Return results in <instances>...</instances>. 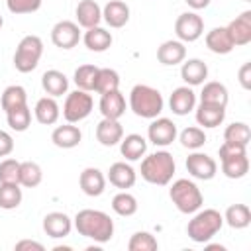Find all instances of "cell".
Wrapping results in <instances>:
<instances>
[{
	"instance_id": "6da1fadb",
	"label": "cell",
	"mask_w": 251,
	"mask_h": 251,
	"mask_svg": "<svg viewBox=\"0 0 251 251\" xmlns=\"http://www.w3.org/2000/svg\"><path fill=\"white\" fill-rule=\"evenodd\" d=\"M73 226L78 231V235L88 237V239H94L98 243H106L114 235V222L102 210H92V208L80 210L75 216Z\"/></svg>"
},
{
	"instance_id": "7a4b0ae2",
	"label": "cell",
	"mask_w": 251,
	"mask_h": 251,
	"mask_svg": "<svg viewBox=\"0 0 251 251\" xmlns=\"http://www.w3.org/2000/svg\"><path fill=\"white\" fill-rule=\"evenodd\" d=\"M165 100L161 92L149 84H135L129 92V108L135 116L153 120L163 112Z\"/></svg>"
},
{
	"instance_id": "3957f363",
	"label": "cell",
	"mask_w": 251,
	"mask_h": 251,
	"mask_svg": "<svg viewBox=\"0 0 251 251\" xmlns=\"http://www.w3.org/2000/svg\"><path fill=\"white\" fill-rule=\"evenodd\" d=\"M175 159L169 151H155L147 157H143L141 161V176L157 186H165L171 182L173 175H175Z\"/></svg>"
},
{
	"instance_id": "277c9868",
	"label": "cell",
	"mask_w": 251,
	"mask_h": 251,
	"mask_svg": "<svg viewBox=\"0 0 251 251\" xmlns=\"http://www.w3.org/2000/svg\"><path fill=\"white\" fill-rule=\"evenodd\" d=\"M222 226H224V216L214 208H206L194 212L192 220L186 226V233L194 243H206L222 229Z\"/></svg>"
},
{
	"instance_id": "5b68a950",
	"label": "cell",
	"mask_w": 251,
	"mask_h": 251,
	"mask_svg": "<svg viewBox=\"0 0 251 251\" xmlns=\"http://www.w3.org/2000/svg\"><path fill=\"white\" fill-rule=\"evenodd\" d=\"M169 196H171L173 204L176 206V210L182 214H194L204 204V196H202L200 188L196 186V182H192L188 178L175 180L169 188Z\"/></svg>"
},
{
	"instance_id": "8992f818",
	"label": "cell",
	"mask_w": 251,
	"mask_h": 251,
	"mask_svg": "<svg viewBox=\"0 0 251 251\" xmlns=\"http://www.w3.org/2000/svg\"><path fill=\"white\" fill-rule=\"evenodd\" d=\"M43 55V41L37 35H25L20 39L14 53V67L20 73H31Z\"/></svg>"
},
{
	"instance_id": "52a82bcc",
	"label": "cell",
	"mask_w": 251,
	"mask_h": 251,
	"mask_svg": "<svg viewBox=\"0 0 251 251\" xmlns=\"http://www.w3.org/2000/svg\"><path fill=\"white\" fill-rule=\"evenodd\" d=\"M92 106H94L92 96H90L86 90L76 88L75 92H69L67 98H65V104H63V118H65L69 124H78V122H82L84 118L90 116Z\"/></svg>"
},
{
	"instance_id": "ba28073f",
	"label": "cell",
	"mask_w": 251,
	"mask_h": 251,
	"mask_svg": "<svg viewBox=\"0 0 251 251\" xmlns=\"http://www.w3.org/2000/svg\"><path fill=\"white\" fill-rule=\"evenodd\" d=\"M175 33H176L178 41L192 43V41L200 39L204 33V20L196 12H184L175 22Z\"/></svg>"
},
{
	"instance_id": "9c48e42d",
	"label": "cell",
	"mask_w": 251,
	"mask_h": 251,
	"mask_svg": "<svg viewBox=\"0 0 251 251\" xmlns=\"http://www.w3.org/2000/svg\"><path fill=\"white\" fill-rule=\"evenodd\" d=\"M176 124L169 118H153V122L147 127V137L157 147H167L176 139Z\"/></svg>"
},
{
	"instance_id": "30bf717a",
	"label": "cell",
	"mask_w": 251,
	"mask_h": 251,
	"mask_svg": "<svg viewBox=\"0 0 251 251\" xmlns=\"http://www.w3.org/2000/svg\"><path fill=\"white\" fill-rule=\"evenodd\" d=\"M186 171L198 180H212L218 173V163L210 155L200 153L196 149L186 157Z\"/></svg>"
},
{
	"instance_id": "8fae6325",
	"label": "cell",
	"mask_w": 251,
	"mask_h": 251,
	"mask_svg": "<svg viewBox=\"0 0 251 251\" xmlns=\"http://www.w3.org/2000/svg\"><path fill=\"white\" fill-rule=\"evenodd\" d=\"M51 41L59 49H73L80 41V29L78 24L71 20H61L51 29Z\"/></svg>"
},
{
	"instance_id": "7c38bea8",
	"label": "cell",
	"mask_w": 251,
	"mask_h": 251,
	"mask_svg": "<svg viewBox=\"0 0 251 251\" xmlns=\"http://www.w3.org/2000/svg\"><path fill=\"white\" fill-rule=\"evenodd\" d=\"M169 108L176 116H186L188 112H192L196 108V92L192 90V86L184 84L175 88L169 98Z\"/></svg>"
},
{
	"instance_id": "4fadbf2b",
	"label": "cell",
	"mask_w": 251,
	"mask_h": 251,
	"mask_svg": "<svg viewBox=\"0 0 251 251\" xmlns=\"http://www.w3.org/2000/svg\"><path fill=\"white\" fill-rule=\"evenodd\" d=\"M73 220L65 212H49L43 218V231L53 239H63L71 233Z\"/></svg>"
},
{
	"instance_id": "5bb4252c",
	"label": "cell",
	"mask_w": 251,
	"mask_h": 251,
	"mask_svg": "<svg viewBox=\"0 0 251 251\" xmlns=\"http://www.w3.org/2000/svg\"><path fill=\"white\" fill-rule=\"evenodd\" d=\"M233 45H247L251 41V10H245L241 12L235 20H231L227 25H226Z\"/></svg>"
},
{
	"instance_id": "9a60e30c",
	"label": "cell",
	"mask_w": 251,
	"mask_h": 251,
	"mask_svg": "<svg viewBox=\"0 0 251 251\" xmlns=\"http://www.w3.org/2000/svg\"><path fill=\"white\" fill-rule=\"evenodd\" d=\"M78 184H80V190L86 194V196H100L104 190H106V176L102 175L100 169L96 167H86L80 176H78Z\"/></svg>"
},
{
	"instance_id": "2e32d148",
	"label": "cell",
	"mask_w": 251,
	"mask_h": 251,
	"mask_svg": "<svg viewBox=\"0 0 251 251\" xmlns=\"http://www.w3.org/2000/svg\"><path fill=\"white\" fill-rule=\"evenodd\" d=\"M100 114L110 120H120L126 114V98L118 90H110L106 94H100Z\"/></svg>"
},
{
	"instance_id": "e0dca14e",
	"label": "cell",
	"mask_w": 251,
	"mask_h": 251,
	"mask_svg": "<svg viewBox=\"0 0 251 251\" xmlns=\"http://www.w3.org/2000/svg\"><path fill=\"white\" fill-rule=\"evenodd\" d=\"M124 137V127L118 120H110V118H102L96 126V139L100 141V145L104 147H114L122 141Z\"/></svg>"
},
{
	"instance_id": "ac0fdd59",
	"label": "cell",
	"mask_w": 251,
	"mask_h": 251,
	"mask_svg": "<svg viewBox=\"0 0 251 251\" xmlns=\"http://www.w3.org/2000/svg\"><path fill=\"white\" fill-rule=\"evenodd\" d=\"M135 178H137L135 169L131 165L124 163V161H118V163L110 165V169H108V180H110V184H114L120 190L131 188L135 184Z\"/></svg>"
},
{
	"instance_id": "d6986e66",
	"label": "cell",
	"mask_w": 251,
	"mask_h": 251,
	"mask_svg": "<svg viewBox=\"0 0 251 251\" xmlns=\"http://www.w3.org/2000/svg\"><path fill=\"white\" fill-rule=\"evenodd\" d=\"M186 59V47L182 41L178 39H169V41H163L161 47L157 49V61L161 65H167V67H173V65H178Z\"/></svg>"
},
{
	"instance_id": "ffe728a7",
	"label": "cell",
	"mask_w": 251,
	"mask_h": 251,
	"mask_svg": "<svg viewBox=\"0 0 251 251\" xmlns=\"http://www.w3.org/2000/svg\"><path fill=\"white\" fill-rule=\"evenodd\" d=\"M102 20L110 27H124L129 22V6L124 0H110L102 8Z\"/></svg>"
},
{
	"instance_id": "44dd1931",
	"label": "cell",
	"mask_w": 251,
	"mask_h": 251,
	"mask_svg": "<svg viewBox=\"0 0 251 251\" xmlns=\"http://www.w3.org/2000/svg\"><path fill=\"white\" fill-rule=\"evenodd\" d=\"M75 14H76V24L84 29L100 25V22H102V8L94 0H80L76 4Z\"/></svg>"
},
{
	"instance_id": "7402d4cb",
	"label": "cell",
	"mask_w": 251,
	"mask_h": 251,
	"mask_svg": "<svg viewBox=\"0 0 251 251\" xmlns=\"http://www.w3.org/2000/svg\"><path fill=\"white\" fill-rule=\"evenodd\" d=\"M206 47L216 53V55H227L233 51V41L226 29V25H220V27H214L206 33Z\"/></svg>"
},
{
	"instance_id": "603a6c76",
	"label": "cell",
	"mask_w": 251,
	"mask_h": 251,
	"mask_svg": "<svg viewBox=\"0 0 251 251\" xmlns=\"http://www.w3.org/2000/svg\"><path fill=\"white\" fill-rule=\"evenodd\" d=\"M180 78L188 86L204 84V80L208 78V65L202 59H188L180 67Z\"/></svg>"
},
{
	"instance_id": "cb8c5ba5",
	"label": "cell",
	"mask_w": 251,
	"mask_h": 251,
	"mask_svg": "<svg viewBox=\"0 0 251 251\" xmlns=\"http://www.w3.org/2000/svg\"><path fill=\"white\" fill-rule=\"evenodd\" d=\"M33 114H35V120L43 126H53L57 124L59 116H61V108L57 104V100L53 96H43L35 102V108H33Z\"/></svg>"
},
{
	"instance_id": "d4e9b609",
	"label": "cell",
	"mask_w": 251,
	"mask_h": 251,
	"mask_svg": "<svg viewBox=\"0 0 251 251\" xmlns=\"http://www.w3.org/2000/svg\"><path fill=\"white\" fill-rule=\"evenodd\" d=\"M80 139H82L80 129L75 124H69V122L65 126H57L51 133V141L61 149H73L80 143Z\"/></svg>"
},
{
	"instance_id": "484cf974",
	"label": "cell",
	"mask_w": 251,
	"mask_h": 251,
	"mask_svg": "<svg viewBox=\"0 0 251 251\" xmlns=\"http://www.w3.org/2000/svg\"><path fill=\"white\" fill-rule=\"evenodd\" d=\"M226 118V106L204 104L200 102L196 108V122L202 127H218Z\"/></svg>"
},
{
	"instance_id": "4316f807",
	"label": "cell",
	"mask_w": 251,
	"mask_h": 251,
	"mask_svg": "<svg viewBox=\"0 0 251 251\" xmlns=\"http://www.w3.org/2000/svg\"><path fill=\"white\" fill-rule=\"evenodd\" d=\"M41 86L43 90L47 92V96H63L67 94V88H69V78L65 76V73L57 71V69H49L43 73L41 76Z\"/></svg>"
},
{
	"instance_id": "83f0119b",
	"label": "cell",
	"mask_w": 251,
	"mask_h": 251,
	"mask_svg": "<svg viewBox=\"0 0 251 251\" xmlns=\"http://www.w3.org/2000/svg\"><path fill=\"white\" fill-rule=\"evenodd\" d=\"M82 41H84V45H86L90 51L102 53V51L110 49V45H112V33H110L108 29L100 27V25H94V27H88V29L84 31Z\"/></svg>"
},
{
	"instance_id": "f1b7e54d",
	"label": "cell",
	"mask_w": 251,
	"mask_h": 251,
	"mask_svg": "<svg viewBox=\"0 0 251 251\" xmlns=\"http://www.w3.org/2000/svg\"><path fill=\"white\" fill-rule=\"evenodd\" d=\"M120 151L127 161H139L147 151V141L139 133H129V135L122 137Z\"/></svg>"
},
{
	"instance_id": "f546056e",
	"label": "cell",
	"mask_w": 251,
	"mask_h": 251,
	"mask_svg": "<svg viewBox=\"0 0 251 251\" xmlns=\"http://www.w3.org/2000/svg\"><path fill=\"white\" fill-rule=\"evenodd\" d=\"M220 161H222V173L227 178H243L249 173V157H247V153L229 155V157H224Z\"/></svg>"
},
{
	"instance_id": "4dcf8cb0",
	"label": "cell",
	"mask_w": 251,
	"mask_h": 251,
	"mask_svg": "<svg viewBox=\"0 0 251 251\" xmlns=\"http://www.w3.org/2000/svg\"><path fill=\"white\" fill-rule=\"evenodd\" d=\"M227 100H229V94H227V88H226L222 82L212 80V82H206V84L202 86L200 102H204V104L227 106Z\"/></svg>"
},
{
	"instance_id": "1f68e13d",
	"label": "cell",
	"mask_w": 251,
	"mask_h": 251,
	"mask_svg": "<svg viewBox=\"0 0 251 251\" xmlns=\"http://www.w3.org/2000/svg\"><path fill=\"white\" fill-rule=\"evenodd\" d=\"M224 222L233 227V229H243L251 224V210L247 204H231L226 214H224Z\"/></svg>"
},
{
	"instance_id": "d6a6232c",
	"label": "cell",
	"mask_w": 251,
	"mask_h": 251,
	"mask_svg": "<svg viewBox=\"0 0 251 251\" xmlns=\"http://www.w3.org/2000/svg\"><path fill=\"white\" fill-rule=\"evenodd\" d=\"M25 104H27V94H25V88L20 86V84H12V86H8V88L2 92L0 106H2L4 112L16 110V108L25 106Z\"/></svg>"
},
{
	"instance_id": "836d02e7",
	"label": "cell",
	"mask_w": 251,
	"mask_h": 251,
	"mask_svg": "<svg viewBox=\"0 0 251 251\" xmlns=\"http://www.w3.org/2000/svg\"><path fill=\"white\" fill-rule=\"evenodd\" d=\"M22 188L18 182H0V208L14 210L22 204Z\"/></svg>"
},
{
	"instance_id": "e575fe53",
	"label": "cell",
	"mask_w": 251,
	"mask_h": 251,
	"mask_svg": "<svg viewBox=\"0 0 251 251\" xmlns=\"http://www.w3.org/2000/svg\"><path fill=\"white\" fill-rule=\"evenodd\" d=\"M43 178V171L37 163L33 161H24L20 163V176H18V182L20 186H25V188H35Z\"/></svg>"
},
{
	"instance_id": "d590c367",
	"label": "cell",
	"mask_w": 251,
	"mask_h": 251,
	"mask_svg": "<svg viewBox=\"0 0 251 251\" xmlns=\"http://www.w3.org/2000/svg\"><path fill=\"white\" fill-rule=\"evenodd\" d=\"M112 210L118 216L129 218V216H133L137 212V198L133 194H129L127 190H122L112 198Z\"/></svg>"
},
{
	"instance_id": "8d00e7d4",
	"label": "cell",
	"mask_w": 251,
	"mask_h": 251,
	"mask_svg": "<svg viewBox=\"0 0 251 251\" xmlns=\"http://www.w3.org/2000/svg\"><path fill=\"white\" fill-rule=\"evenodd\" d=\"M224 141H227V143H237V145L247 147L249 141H251V129H249V126L243 124V122H233V124H229V126L226 127V131H224Z\"/></svg>"
},
{
	"instance_id": "74e56055",
	"label": "cell",
	"mask_w": 251,
	"mask_h": 251,
	"mask_svg": "<svg viewBox=\"0 0 251 251\" xmlns=\"http://www.w3.org/2000/svg\"><path fill=\"white\" fill-rule=\"evenodd\" d=\"M96 75H98V67H96V65H80V67L75 71L73 80H75L76 88L90 92V90H94Z\"/></svg>"
},
{
	"instance_id": "f35d334b",
	"label": "cell",
	"mask_w": 251,
	"mask_h": 251,
	"mask_svg": "<svg viewBox=\"0 0 251 251\" xmlns=\"http://www.w3.org/2000/svg\"><path fill=\"white\" fill-rule=\"evenodd\" d=\"M6 120H8L10 129H14V131H25L31 126V110H29L27 104L25 106H20L16 110L6 112Z\"/></svg>"
},
{
	"instance_id": "ab89813d",
	"label": "cell",
	"mask_w": 251,
	"mask_h": 251,
	"mask_svg": "<svg viewBox=\"0 0 251 251\" xmlns=\"http://www.w3.org/2000/svg\"><path fill=\"white\" fill-rule=\"evenodd\" d=\"M118 88H120V75L114 69H98L94 90L98 94H106V92L118 90Z\"/></svg>"
},
{
	"instance_id": "60d3db41",
	"label": "cell",
	"mask_w": 251,
	"mask_h": 251,
	"mask_svg": "<svg viewBox=\"0 0 251 251\" xmlns=\"http://www.w3.org/2000/svg\"><path fill=\"white\" fill-rule=\"evenodd\" d=\"M178 141H180L182 147L196 151V149H200V147L206 143V133H204L202 127H194V126H190V127H184V129L180 131Z\"/></svg>"
},
{
	"instance_id": "b9f144b4",
	"label": "cell",
	"mask_w": 251,
	"mask_h": 251,
	"mask_svg": "<svg viewBox=\"0 0 251 251\" xmlns=\"http://www.w3.org/2000/svg\"><path fill=\"white\" fill-rule=\"evenodd\" d=\"M157 247H159V243H157L155 235L149 231H135L127 243L129 251H155Z\"/></svg>"
},
{
	"instance_id": "7bdbcfd3",
	"label": "cell",
	"mask_w": 251,
	"mask_h": 251,
	"mask_svg": "<svg viewBox=\"0 0 251 251\" xmlns=\"http://www.w3.org/2000/svg\"><path fill=\"white\" fill-rule=\"evenodd\" d=\"M41 2L43 0H6V8L20 16V14H33L41 8Z\"/></svg>"
},
{
	"instance_id": "ee69618b",
	"label": "cell",
	"mask_w": 251,
	"mask_h": 251,
	"mask_svg": "<svg viewBox=\"0 0 251 251\" xmlns=\"http://www.w3.org/2000/svg\"><path fill=\"white\" fill-rule=\"evenodd\" d=\"M18 176H20V161L16 159L0 161V182H18Z\"/></svg>"
},
{
	"instance_id": "f6af8a7d",
	"label": "cell",
	"mask_w": 251,
	"mask_h": 251,
	"mask_svg": "<svg viewBox=\"0 0 251 251\" xmlns=\"http://www.w3.org/2000/svg\"><path fill=\"white\" fill-rule=\"evenodd\" d=\"M239 153H247V147L237 145V143H227V141L220 145V159L229 157V155H239Z\"/></svg>"
},
{
	"instance_id": "bcb514c9",
	"label": "cell",
	"mask_w": 251,
	"mask_h": 251,
	"mask_svg": "<svg viewBox=\"0 0 251 251\" xmlns=\"http://www.w3.org/2000/svg\"><path fill=\"white\" fill-rule=\"evenodd\" d=\"M12 151H14V137L8 131L0 129V157H8Z\"/></svg>"
},
{
	"instance_id": "7dc6e473",
	"label": "cell",
	"mask_w": 251,
	"mask_h": 251,
	"mask_svg": "<svg viewBox=\"0 0 251 251\" xmlns=\"http://www.w3.org/2000/svg\"><path fill=\"white\" fill-rule=\"evenodd\" d=\"M45 247L39 243V241H33V239H22L16 243V251H43Z\"/></svg>"
},
{
	"instance_id": "c3c4849f",
	"label": "cell",
	"mask_w": 251,
	"mask_h": 251,
	"mask_svg": "<svg viewBox=\"0 0 251 251\" xmlns=\"http://www.w3.org/2000/svg\"><path fill=\"white\" fill-rule=\"evenodd\" d=\"M239 82L245 90L251 88V63H245L241 69H239Z\"/></svg>"
},
{
	"instance_id": "681fc988",
	"label": "cell",
	"mask_w": 251,
	"mask_h": 251,
	"mask_svg": "<svg viewBox=\"0 0 251 251\" xmlns=\"http://www.w3.org/2000/svg\"><path fill=\"white\" fill-rule=\"evenodd\" d=\"M192 10H202V8H206L212 0H184Z\"/></svg>"
},
{
	"instance_id": "f907efd6",
	"label": "cell",
	"mask_w": 251,
	"mask_h": 251,
	"mask_svg": "<svg viewBox=\"0 0 251 251\" xmlns=\"http://www.w3.org/2000/svg\"><path fill=\"white\" fill-rule=\"evenodd\" d=\"M2 25H4V20H2V16H0V27H2Z\"/></svg>"
},
{
	"instance_id": "816d5d0a",
	"label": "cell",
	"mask_w": 251,
	"mask_h": 251,
	"mask_svg": "<svg viewBox=\"0 0 251 251\" xmlns=\"http://www.w3.org/2000/svg\"><path fill=\"white\" fill-rule=\"evenodd\" d=\"M245 2H251V0H245Z\"/></svg>"
}]
</instances>
